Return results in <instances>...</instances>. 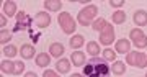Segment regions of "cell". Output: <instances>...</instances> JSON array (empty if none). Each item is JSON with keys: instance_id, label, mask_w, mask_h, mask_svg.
<instances>
[{"instance_id": "6da1fadb", "label": "cell", "mask_w": 147, "mask_h": 77, "mask_svg": "<svg viewBox=\"0 0 147 77\" xmlns=\"http://www.w3.org/2000/svg\"><path fill=\"white\" fill-rule=\"evenodd\" d=\"M84 77H110L108 62L101 57H92L84 66Z\"/></svg>"}, {"instance_id": "7a4b0ae2", "label": "cell", "mask_w": 147, "mask_h": 77, "mask_svg": "<svg viewBox=\"0 0 147 77\" xmlns=\"http://www.w3.org/2000/svg\"><path fill=\"white\" fill-rule=\"evenodd\" d=\"M98 15V8L96 5H87L85 8L79 12L77 15V21H79L82 26H88V25H93V20L95 16Z\"/></svg>"}, {"instance_id": "3957f363", "label": "cell", "mask_w": 147, "mask_h": 77, "mask_svg": "<svg viewBox=\"0 0 147 77\" xmlns=\"http://www.w3.org/2000/svg\"><path fill=\"white\" fill-rule=\"evenodd\" d=\"M59 25L62 28L64 33H67V35H72L74 31L77 30V25H75V20H74L72 16L69 15L67 12H61L59 13Z\"/></svg>"}, {"instance_id": "277c9868", "label": "cell", "mask_w": 147, "mask_h": 77, "mask_svg": "<svg viewBox=\"0 0 147 77\" xmlns=\"http://www.w3.org/2000/svg\"><path fill=\"white\" fill-rule=\"evenodd\" d=\"M126 64H131L132 67L136 66L139 69L147 67V56L144 52H137V51H129L126 56Z\"/></svg>"}, {"instance_id": "5b68a950", "label": "cell", "mask_w": 147, "mask_h": 77, "mask_svg": "<svg viewBox=\"0 0 147 77\" xmlns=\"http://www.w3.org/2000/svg\"><path fill=\"white\" fill-rule=\"evenodd\" d=\"M31 23H34V21H33V18L28 15L26 12H18L16 13V23H15L13 31H25V30L31 31Z\"/></svg>"}, {"instance_id": "8992f818", "label": "cell", "mask_w": 147, "mask_h": 77, "mask_svg": "<svg viewBox=\"0 0 147 77\" xmlns=\"http://www.w3.org/2000/svg\"><path fill=\"white\" fill-rule=\"evenodd\" d=\"M129 38H131V41L134 43V46L136 48H139V49L147 48V36H146V33H144L141 28H134V30H131Z\"/></svg>"}, {"instance_id": "52a82bcc", "label": "cell", "mask_w": 147, "mask_h": 77, "mask_svg": "<svg viewBox=\"0 0 147 77\" xmlns=\"http://www.w3.org/2000/svg\"><path fill=\"white\" fill-rule=\"evenodd\" d=\"M100 43L105 44L106 48H110V44L115 43V28H113L111 25H108L105 30L100 33Z\"/></svg>"}, {"instance_id": "ba28073f", "label": "cell", "mask_w": 147, "mask_h": 77, "mask_svg": "<svg viewBox=\"0 0 147 77\" xmlns=\"http://www.w3.org/2000/svg\"><path fill=\"white\" fill-rule=\"evenodd\" d=\"M33 21H34V25L38 26V28H46V26L51 25V16H49V13L47 12H39L34 18H33Z\"/></svg>"}, {"instance_id": "9c48e42d", "label": "cell", "mask_w": 147, "mask_h": 77, "mask_svg": "<svg viewBox=\"0 0 147 77\" xmlns=\"http://www.w3.org/2000/svg\"><path fill=\"white\" fill-rule=\"evenodd\" d=\"M20 56L23 57V59H31V57H34L36 56V52H34V48L31 46V44H21V48H20Z\"/></svg>"}, {"instance_id": "30bf717a", "label": "cell", "mask_w": 147, "mask_h": 77, "mask_svg": "<svg viewBox=\"0 0 147 77\" xmlns=\"http://www.w3.org/2000/svg\"><path fill=\"white\" fill-rule=\"evenodd\" d=\"M70 62L72 66H77V67H82V64H85V54L82 51H74L70 54Z\"/></svg>"}, {"instance_id": "8fae6325", "label": "cell", "mask_w": 147, "mask_h": 77, "mask_svg": "<svg viewBox=\"0 0 147 77\" xmlns=\"http://www.w3.org/2000/svg\"><path fill=\"white\" fill-rule=\"evenodd\" d=\"M132 20H134V25L137 26H146L147 25V12L146 10H137L132 16Z\"/></svg>"}, {"instance_id": "7c38bea8", "label": "cell", "mask_w": 147, "mask_h": 77, "mask_svg": "<svg viewBox=\"0 0 147 77\" xmlns=\"http://www.w3.org/2000/svg\"><path fill=\"white\" fill-rule=\"evenodd\" d=\"M116 52H119V54H127V52L131 51V43L129 40H119V41H116Z\"/></svg>"}, {"instance_id": "4fadbf2b", "label": "cell", "mask_w": 147, "mask_h": 77, "mask_svg": "<svg viewBox=\"0 0 147 77\" xmlns=\"http://www.w3.org/2000/svg\"><path fill=\"white\" fill-rule=\"evenodd\" d=\"M70 66H72V62H69V59H59L56 64V71L59 74H67L70 71Z\"/></svg>"}, {"instance_id": "5bb4252c", "label": "cell", "mask_w": 147, "mask_h": 77, "mask_svg": "<svg viewBox=\"0 0 147 77\" xmlns=\"http://www.w3.org/2000/svg\"><path fill=\"white\" fill-rule=\"evenodd\" d=\"M49 54L53 57H61L64 54V44L62 43H53L49 46Z\"/></svg>"}, {"instance_id": "9a60e30c", "label": "cell", "mask_w": 147, "mask_h": 77, "mask_svg": "<svg viewBox=\"0 0 147 77\" xmlns=\"http://www.w3.org/2000/svg\"><path fill=\"white\" fill-rule=\"evenodd\" d=\"M34 59H36V66L39 67H46L51 64V54H46V52H39Z\"/></svg>"}, {"instance_id": "2e32d148", "label": "cell", "mask_w": 147, "mask_h": 77, "mask_svg": "<svg viewBox=\"0 0 147 77\" xmlns=\"http://www.w3.org/2000/svg\"><path fill=\"white\" fill-rule=\"evenodd\" d=\"M44 8L47 12H59L62 8V2L61 0H46L44 2Z\"/></svg>"}, {"instance_id": "e0dca14e", "label": "cell", "mask_w": 147, "mask_h": 77, "mask_svg": "<svg viewBox=\"0 0 147 77\" xmlns=\"http://www.w3.org/2000/svg\"><path fill=\"white\" fill-rule=\"evenodd\" d=\"M3 13H5V16L16 15V3L15 2H11V0L5 2V3H3Z\"/></svg>"}, {"instance_id": "ac0fdd59", "label": "cell", "mask_w": 147, "mask_h": 77, "mask_svg": "<svg viewBox=\"0 0 147 77\" xmlns=\"http://www.w3.org/2000/svg\"><path fill=\"white\" fill-rule=\"evenodd\" d=\"M2 74H15V62L11 61H2L0 62Z\"/></svg>"}, {"instance_id": "d6986e66", "label": "cell", "mask_w": 147, "mask_h": 77, "mask_svg": "<svg viewBox=\"0 0 147 77\" xmlns=\"http://www.w3.org/2000/svg\"><path fill=\"white\" fill-rule=\"evenodd\" d=\"M84 41H85V38L82 35H74L70 38V48L72 49H79V48L84 46Z\"/></svg>"}, {"instance_id": "ffe728a7", "label": "cell", "mask_w": 147, "mask_h": 77, "mask_svg": "<svg viewBox=\"0 0 147 77\" xmlns=\"http://www.w3.org/2000/svg\"><path fill=\"white\" fill-rule=\"evenodd\" d=\"M111 71H113L115 76H123V74L126 72V64L121 62V61H115V64H113V67H111Z\"/></svg>"}, {"instance_id": "44dd1931", "label": "cell", "mask_w": 147, "mask_h": 77, "mask_svg": "<svg viewBox=\"0 0 147 77\" xmlns=\"http://www.w3.org/2000/svg\"><path fill=\"white\" fill-rule=\"evenodd\" d=\"M87 51H88L93 57H96L98 54H100V51H101V49H100V44H98V43H95V41L87 43Z\"/></svg>"}, {"instance_id": "7402d4cb", "label": "cell", "mask_w": 147, "mask_h": 77, "mask_svg": "<svg viewBox=\"0 0 147 77\" xmlns=\"http://www.w3.org/2000/svg\"><path fill=\"white\" fill-rule=\"evenodd\" d=\"M111 20L115 21L116 25H121V23H124V21H126V13H124V12H121V10H118V12L113 13Z\"/></svg>"}, {"instance_id": "603a6c76", "label": "cell", "mask_w": 147, "mask_h": 77, "mask_svg": "<svg viewBox=\"0 0 147 77\" xmlns=\"http://www.w3.org/2000/svg\"><path fill=\"white\" fill-rule=\"evenodd\" d=\"M92 26H93L95 31H100V33H101V31H103L106 26H108V21H106L105 18H98V20L93 21V25H92Z\"/></svg>"}, {"instance_id": "cb8c5ba5", "label": "cell", "mask_w": 147, "mask_h": 77, "mask_svg": "<svg viewBox=\"0 0 147 77\" xmlns=\"http://www.w3.org/2000/svg\"><path fill=\"white\" fill-rule=\"evenodd\" d=\"M103 59H105V61H115L116 59V51L111 49V48L103 49Z\"/></svg>"}, {"instance_id": "d4e9b609", "label": "cell", "mask_w": 147, "mask_h": 77, "mask_svg": "<svg viewBox=\"0 0 147 77\" xmlns=\"http://www.w3.org/2000/svg\"><path fill=\"white\" fill-rule=\"evenodd\" d=\"M10 40H11V31L2 30V33H0V43H2V46H3V44H7Z\"/></svg>"}, {"instance_id": "484cf974", "label": "cell", "mask_w": 147, "mask_h": 77, "mask_svg": "<svg viewBox=\"0 0 147 77\" xmlns=\"http://www.w3.org/2000/svg\"><path fill=\"white\" fill-rule=\"evenodd\" d=\"M16 46H13V44H8V46H5L3 48V54L5 56H8V57H13V56H16Z\"/></svg>"}, {"instance_id": "4316f807", "label": "cell", "mask_w": 147, "mask_h": 77, "mask_svg": "<svg viewBox=\"0 0 147 77\" xmlns=\"http://www.w3.org/2000/svg\"><path fill=\"white\" fill-rule=\"evenodd\" d=\"M23 71H25V64H23L21 61H16L15 62V74L18 76V74H21Z\"/></svg>"}, {"instance_id": "83f0119b", "label": "cell", "mask_w": 147, "mask_h": 77, "mask_svg": "<svg viewBox=\"0 0 147 77\" xmlns=\"http://www.w3.org/2000/svg\"><path fill=\"white\" fill-rule=\"evenodd\" d=\"M42 77H59V74H57L56 71H51V69H47V71H44Z\"/></svg>"}, {"instance_id": "f1b7e54d", "label": "cell", "mask_w": 147, "mask_h": 77, "mask_svg": "<svg viewBox=\"0 0 147 77\" xmlns=\"http://www.w3.org/2000/svg\"><path fill=\"white\" fill-rule=\"evenodd\" d=\"M110 5H111V7H115V8H119V10H121V7L124 5V2H123V0H119V2H116V0H111Z\"/></svg>"}, {"instance_id": "f546056e", "label": "cell", "mask_w": 147, "mask_h": 77, "mask_svg": "<svg viewBox=\"0 0 147 77\" xmlns=\"http://www.w3.org/2000/svg\"><path fill=\"white\" fill-rule=\"evenodd\" d=\"M0 25H2V30H5V25H7V18L3 15H2V18H0Z\"/></svg>"}, {"instance_id": "4dcf8cb0", "label": "cell", "mask_w": 147, "mask_h": 77, "mask_svg": "<svg viewBox=\"0 0 147 77\" xmlns=\"http://www.w3.org/2000/svg\"><path fill=\"white\" fill-rule=\"evenodd\" d=\"M25 77H38V76L34 74V72H26V74H25Z\"/></svg>"}, {"instance_id": "1f68e13d", "label": "cell", "mask_w": 147, "mask_h": 77, "mask_svg": "<svg viewBox=\"0 0 147 77\" xmlns=\"http://www.w3.org/2000/svg\"><path fill=\"white\" fill-rule=\"evenodd\" d=\"M70 77H84V76H80V74H72Z\"/></svg>"}, {"instance_id": "d6a6232c", "label": "cell", "mask_w": 147, "mask_h": 77, "mask_svg": "<svg viewBox=\"0 0 147 77\" xmlns=\"http://www.w3.org/2000/svg\"><path fill=\"white\" fill-rule=\"evenodd\" d=\"M2 77H3V74H2Z\"/></svg>"}, {"instance_id": "836d02e7", "label": "cell", "mask_w": 147, "mask_h": 77, "mask_svg": "<svg viewBox=\"0 0 147 77\" xmlns=\"http://www.w3.org/2000/svg\"><path fill=\"white\" fill-rule=\"evenodd\" d=\"M146 77H147V74H146Z\"/></svg>"}]
</instances>
